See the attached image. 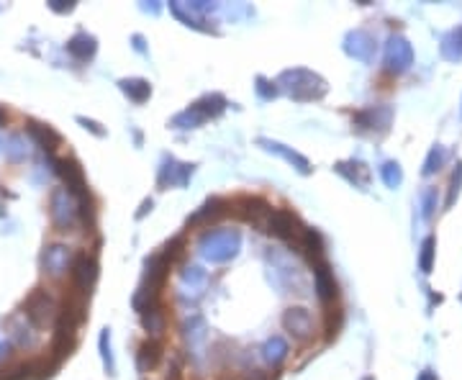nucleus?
<instances>
[{
  "mask_svg": "<svg viewBox=\"0 0 462 380\" xmlns=\"http://www.w3.org/2000/svg\"><path fill=\"white\" fill-rule=\"evenodd\" d=\"M313 283H316V293H319L321 301H334L336 298V280L329 270L327 262H316L313 265Z\"/></svg>",
  "mask_w": 462,
  "mask_h": 380,
  "instance_id": "2eb2a0df",
  "label": "nucleus"
},
{
  "mask_svg": "<svg viewBox=\"0 0 462 380\" xmlns=\"http://www.w3.org/2000/svg\"><path fill=\"white\" fill-rule=\"evenodd\" d=\"M59 175L65 178L67 190L75 195L80 203L90 198V193H88V183H85V172L75 160H59Z\"/></svg>",
  "mask_w": 462,
  "mask_h": 380,
  "instance_id": "9d476101",
  "label": "nucleus"
},
{
  "mask_svg": "<svg viewBox=\"0 0 462 380\" xmlns=\"http://www.w3.org/2000/svg\"><path fill=\"white\" fill-rule=\"evenodd\" d=\"M162 352H165V347H162L160 339H147L139 347V352H136V367H139V372L154 370L162 363Z\"/></svg>",
  "mask_w": 462,
  "mask_h": 380,
  "instance_id": "ddd939ff",
  "label": "nucleus"
},
{
  "mask_svg": "<svg viewBox=\"0 0 462 380\" xmlns=\"http://www.w3.org/2000/svg\"><path fill=\"white\" fill-rule=\"evenodd\" d=\"M413 65V49L409 39L401 34H393L386 44V69L393 75H401Z\"/></svg>",
  "mask_w": 462,
  "mask_h": 380,
  "instance_id": "39448f33",
  "label": "nucleus"
},
{
  "mask_svg": "<svg viewBox=\"0 0 462 380\" xmlns=\"http://www.w3.org/2000/svg\"><path fill=\"white\" fill-rule=\"evenodd\" d=\"M283 329L298 342H308L313 337V316L306 306H290L283 313Z\"/></svg>",
  "mask_w": 462,
  "mask_h": 380,
  "instance_id": "423d86ee",
  "label": "nucleus"
},
{
  "mask_svg": "<svg viewBox=\"0 0 462 380\" xmlns=\"http://www.w3.org/2000/svg\"><path fill=\"white\" fill-rule=\"evenodd\" d=\"M6 157H8L10 162H24L26 157H28V147H26V139L24 134H10L8 139H6Z\"/></svg>",
  "mask_w": 462,
  "mask_h": 380,
  "instance_id": "a878e982",
  "label": "nucleus"
},
{
  "mask_svg": "<svg viewBox=\"0 0 462 380\" xmlns=\"http://www.w3.org/2000/svg\"><path fill=\"white\" fill-rule=\"evenodd\" d=\"M280 85L295 101H313V98H321L327 93V83L311 69H286L280 75Z\"/></svg>",
  "mask_w": 462,
  "mask_h": 380,
  "instance_id": "f03ea898",
  "label": "nucleus"
},
{
  "mask_svg": "<svg viewBox=\"0 0 462 380\" xmlns=\"http://www.w3.org/2000/svg\"><path fill=\"white\" fill-rule=\"evenodd\" d=\"M203 121H206V116H203L201 108L193 103L190 108H185L183 113H177L175 119H172V126L175 129H195V126H201Z\"/></svg>",
  "mask_w": 462,
  "mask_h": 380,
  "instance_id": "bb28decb",
  "label": "nucleus"
},
{
  "mask_svg": "<svg viewBox=\"0 0 462 380\" xmlns=\"http://www.w3.org/2000/svg\"><path fill=\"white\" fill-rule=\"evenodd\" d=\"M121 90L131 98L134 103H144L147 98L151 95V85L147 83V80H142V77H131V80H121Z\"/></svg>",
  "mask_w": 462,
  "mask_h": 380,
  "instance_id": "b1692460",
  "label": "nucleus"
},
{
  "mask_svg": "<svg viewBox=\"0 0 462 380\" xmlns=\"http://www.w3.org/2000/svg\"><path fill=\"white\" fill-rule=\"evenodd\" d=\"M380 178H383V183H386L388 188H398L404 183L401 165H398V162H386V165L380 167Z\"/></svg>",
  "mask_w": 462,
  "mask_h": 380,
  "instance_id": "7c9ffc66",
  "label": "nucleus"
},
{
  "mask_svg": "<svg viewBox=\"0 0 462 380\" xmlns=\"http://www.w3.org/2000/svg\"><path fill=\"white\" fill-rule=\"evenodd\" d=\"M437 188H429L427 193H424V219H431L434 216V208H437Z\"/></svg>",
  "mask_w": 462,
  "mask_h": 380,
  "instance_id": "c9c22d12",
  "label": "nucleus"
},
{
  "mask_svg": "<svg viewBox=\"0 0 462 380\" xmlns=\"http://www.w3.org/2000/svg\"><path fill=\"white\" fill-rule=\"evenodd\" d=\"M242 206L247 208L244 211V219L247 221H260V216H270V211H272L262 198H244Z\"/></svg>",
  "mask_w": 462,
  "mask_h": 380,
  "instance_id": "c85d7f7f",
  "label": "nucleus"
},
{
  "mask_svg": "<svg viewBox=\"0 0 462 380\" xmlns=\"http://www.w3.org/2000/svg\"><path fill=\"white\" fill-rule=\"evenodd\" d=\"M147 208H151V201H144V206H142V211L136 213V216H139V219H142L144 213H147Z\"/></svg>",
  "mask_w": 462,
  "mask_h": 380,
  "instance_id": "a18cd8bd",
  "label": "nucleus"
},
{
  "mask_svg": "<svg viewBox=\"0 0 462 380\" xmlns=\"http://www.w3.org/2000/svg\"><path fill=\"white\" fill-rule=\"evenodd\" d=\"M345 49L354 60L370 62L372 60V51H375V39L368 31H352V34H347Z\"/></svg>",
  "mask_w": 462,
  "mask_h": 380,
  "instance_id": "f8f14e48",
  "label": "nucleus"
},
{
  "mask_svg": "<svg viewBox=\"0 0 462 380\" xmlns=\"http://www.w3.org/2000/svg\"><path fill=\"white\" fill-rule=\"evenodd\" d=\"M69 275H72V286H75V293H83V296H88L90 293L92 283H95V278H98V265H95V260H92L90 254H77L75 262H72V270H69Z\"/></svg>",
  "mask_w": 462,
  "mask_h": 380,
  "instance_id": "1a4fd4ad",
  "label": "nucleus"
},
{
  "mask_svg": "<svg viewBox=\"0 0 462 380\" xmlns=\"http://www.w3.org/2000/svg\"><path fill=\"white\" fill-rule=\"evenodd\" d=\"M24 313L31 319L34 327H47L51 321H57L59 308H57V301H54L44 288H34L24 301Z\"/></svg>",
  "mask_w": 462,
  "mask_h": 380,
  "instance_id": "20e7f679",
  "label": "nucleus"
},
{
  "mask_svg": "<svg viewBox=\"0 0 462 380\" xmlns=\"http://www.w3.org/2000/svg\"><path fill=\"white\" fill-rule=\"evenodd\" d=\"M180 283H183V288H190L195 296H201L206 283H208V275L198 265H185L183 270H180Z\"/></svg>",
  "mask_w": 462,
  "mask_h": 380,
  "instance_id": "412c9836",
  "label": "nucleus"
},
{
  "mask_svg": "<svg viewBox=\"0 0 462 380\" xmlns=\"http://www.w3.org/2000/svg\"><path fill=\"white\" fill-rule=\"evenodd\" d=\"M49 216L57 231H72L80 221V201L69 193L67 188H54L49 198Z\"/></svg>",
  "mask_w": 462,
  "mask_h": 380,
  "instance_id": "7ed1b4c3",
  "label": "nucleus"
},
{
  "mask_svg": "<svg viewBox=\"0 0 462 380\" xmlns=\"http://www.w3.org/2000/svg\"><path fill=\"white\" fill-rule=\"evenodd\" d=\"M3 147H6V142H3V139H0V152H3Z\"/></svg>",
  "mask_w": 462,
  "mask_h": 380,
  "instance_id": "de8ad7c7",
  "label": "nucleus"
},
{
  "mask_svg": "<svg viewBox=\"0 0 462 380\" xmlns=\"http://www.w3.org/2000/svg\"><path fill=\"white\" fill-rule=\"evenodd\" d=\"M101 349H103V363H106V367H108V372L113 375V355H110V334H108V329L103 331L101 334Z\"/></svg>",
  "mask_w": 462,
  "mask_h": 380,
  "instance_id": "f704fd0d",
  "label": "nucleus"
},
{
  "mask_svg": "<svg viewBox=\"0 0 462 380\" xmlns=\"http://www.w3.org/2000/svg\"><path fill=\"white\" fill-rule=\"evenodd\" d=\"M460 185H462V162H457V170H454L452 183H449V195H447V206H452L454 198L460 195Z\"/></svg>",
  "mask_w": 462,
  "mask_h": 380,
  "instance_id": "72a5a7b5",
  "label": "nucleus"
},
{
  "mask_svg": "<svg viewBox=\"0 0 462 380\" xmlns=\"http://www.w3.org/2000/svg\"><path fill=\"white\" fill-rule=\"evenodd\" d=\"M434 254H437V239L427 237L424 239V245H421V254H419L421 272H431V267H434Z\"/></svg>",
  "mask_w": 462,
  "mask_h": 380,
  "instance_id": "c756f323",
  "label": "nucleus"
},
{
  "mask_svg": "<svg viewBox=\"0 0 462 380\" xmlns=\"http://www.w3.org/2000/svg\"><path fill=\"white\" fill-rule=\"evenodd\" d=\"M185 372V360L180 357L177 349H172L167 357V370H165V380H183Z\"/></svg>",
  "mask_w": 462,
  "mask_h": 380,
  "instance_id": "2f4dec72",
  "label": "nucleus"
},
{
  "mask_svg": "<svg viewBox=\"0 0 462 380\" xmlns=\"http://www.w3.org/2000/svg\"><path fill=\"white\" fill-rule=\"evenodd\" d=\"M0 380H13L10 378V370H0Z\"/></svg>",
  "mask_w": 462,
  "mask_h": 380,
  "instance_id": "49530a36",
  "label": "nucleus"
},
{
  "mask_svg": "<svg viewBox=\"0 0 462 380\" xmlns=\"http://www.w3.org/2000/svg\"><path fill=\"white\" fill-rule=\"evenodd\" d=\"M288 355H290V347H288L286 337H280V334L270 337L265 342V347H262V357H265V363L270 367H280L288 360Z\"/></svg>",
  "mask_w": 462,
  "mask_h": 380,
  "instance_id": "dca6fc26",
  "label": "nucleus"
},
{
  "mask_svg": "<svg viewBox=\"0 0 462 380\" xmlns=\"http://www.w3.org/2000/svg\"><path fill=\"white\" fill-rule=\"evenodd\" d=\"M193 175V165H185V162H175V160H167L162 165L160 170V188H183L188 180Z\"/></svg>",
  "mask_w": 462,
  "mask_h": 380,
  "instance_id": "9b49d317",
  "label": "nucleus"
},
{
  "mask_svg": "<svg viewBox=\"0 0 462 380\" xmlns=\"http://www.w3.org/2000/svg\"><path fill=\"white\" fill-rule=\"evenodd\" d=\"M49 6H51V10H57V13H65V10H72V3H65V0H51Z\"/></svg>",
  "mask_w": 462,
  "mask_h": 380,
  "instance_id": "58836bf2",
  "label": "nucleus"
},
{
  "mask_svg": "<svg viewBox=\"0 0 462 380\" xmlns=\"http://www.w3.org/2000/svg\"><path fill=\"white\" fill-rule=\"evenodd\" d=\"M244 380H272V375H270V372H262V370H252Z\"/></svg>",
  "mask_w": 462,
  "mask_h": 380,
  "instance_id": "a19ab883",
  "label": "nucleus"
},
{
  "mask_svg": "<svg viewBox=\"0 0 462 380\" xmlns=\"http://www.w3.org/2000/svg\"><path fill=\"white\" fill-rule=\"evenodd\" d=\"M28 134L34 136L36 142L42 144L47 152H54L57 147H62V136H59L51 126H47V124H39V121H28Z\"/></svg>",
  "mask_w": 462,
  "mask_h": 380,
  "instance_id": "6ab92c4d",
  "label": "nucleus"
},
{
  "mask_svg": "<svg viewBox=\"0 0 462 380\" xmlns=\"http://www.w3.org/2000/svg\"><path fill=\"white\" fill-rule=\"evenodd\" d=\"M95 49H98V44H95V39H92L90 34H75L67 42V51L80 62L90 60L92 54H95Z\"/></svg>",
  "mask_w": 462,
  "mask_h": 380,
  "instance_id": "aec40b11",
  "label": "nucleus"
},
{
  "mask_svg": "<svg viewBox=\"0 0 462 380\" xmlns=\"http://www.w3.org/2000/svg\"><path fill=\"white\" fill-rule=\"evenodd\" d=\"M393 119V110L388 106H375V108H365L354 116V124L360 129H388Z\"/></svg>",
  "mask_w": 462,
  "mask_h": 380,
  "instance_id": "4468645a",
  "label": "nucleus"
},
{
  "mask_svg": "<svg viewBox=\"0 0 462 380\" xmlns=\"http://www.w3.org/2000/svg\"><path fill=\"white\" fill-rule=\"evenodd\" d=\"M260 144L267 149V152H275V154H280L283 160H288L290 165H295V167L301 170L303 175L306 172H311V162L306 160L303 154H298V152H293V149H288L286 144H280V142H270V139H260Z\"/></svg>",
  "mask_w": 462,
  "mask_h": 380,
  "instance_id": "a211bd4d",
  "label": "nucleus"
},
{
  "mask_svg": "<svg viewBox=\"0 0 462 380\" xmlns=\"http://www.w3.org/2000/svg\"><path fill=\"white\" fill-rule=\"evenodd\" d=\"M416 380H437V375H434V372H431V370H424Z\"/></svg>",
  "mask_w": 462,
  "mask_h": 380,
  "instance_id": "37998d69",
  "label": "nucleus"
},
{
  "mask_svg": "<svg viewBox=\"0 0 462 380\" xmlns=\"http://www.w3.org/2000/svg\"><path fill=\"white\" fill-rule=\"evenodd\" d=\"M447 152H445V147H431V152H429L427 162H424V175H434L439 167H442V162H445Z\"/></svg>",
  "mask_w": 462,
  "mask_h": 380,
  "instance_id": "473e14b6",
  "label": "nucleus"
},
{
  "mask_svg": "<svg viewBox=\"0 0 462 380\" xmlns=\"http://www.w3.org/2000/svg\"><path fill=\"white\" fill-rule=\"evenodd\" d=\"M72 249L67 245H49L42 252V267L49 278H62L65 272L72 270Z\"/></svg>",
  "mask_w": 462,
  "mask_h": 380,
  "instance_id": "6e6552de",
  "label": "nucleus"
},
{
  "mask_svg": "<svg viewBox=\"0 0 462 380\" xmlns=\"http://www.w3.org/2000/svg\"><path fill=\"white\" fill-rule=\"evenodd\" d=\"M368 380H372V378H368Z\"/></svg>",
  "mask_w": 462,
  "mask_h": 380,
  "instance_id": "09e8293b",
  "label": "nucleus"
},
{
  "mask_svg": "<svg viewBox=\"0 0 462 380\" xmlns=\"http://www.w3.org/2000/svg\"><path fill=\"white\" fill-rule=\"evenodd\" d=\"M142 324L149 339H160L165 331H167V311H165V306H154L149 308L147 313H142Z\"/></svg>",
  "mask_w": 462,
  "mask_h": 380,
  "instance_id": "f3484780",
  "label": "nucleus"
},
{
  "mask_svg": "<svg viewBox=\"0 0 462 380\" xmlns=\"http://www.w3.org/2000/svg\"><path fill=\"white\" fill-rule=\"evenodd\" d=\"M242 249V234L239 229H208L198 237V252L203 260L213 262V265H224V262L234 260Z\"/></svg>",
  "mask_w": 462,
  "mask_h": 380,
  "instance_id": "f257e3e1",
  "label": "nucleus"
},
{
  "mask_svg": "<svg viewBox=\"0 0 462 380\" xmlns=\"http://www.w3.org/2000/svg\"><path fill=\"white\" fill-rule=\"evenodd\" d=\"M257 83H260V85H257V93H260L265 101H270V98H275V95H277L275 83H270V80H265V77H260Z\"/></svg>",
  "mask_w": 462,
  "mask_h": 380,
  "instance_id": "4c0bfd02",
  "label": "nucleus"
},
{
  "mask_svg": "<svg viewBox=\"0 0 462 380\" xmlns=\"http://www.w3.org/2000/svg\"><path fill=\"white\" fill-rule=\"evenodd\" d=\"M301 221H298V216H295L293 211H288V208H275V211H270L267 216V231L270 234H275V237L280 239H301L303 234Z\"/></svg>",
  "mask_w": 462,
  "mask_h": 380,
  "instance_id": "0eeeda50",
  "label": "nucleus"
},
{
  "mask_svg": "<svg viewBox=\"0 0 462 380\" xmlns=\"http://www.w3.org/2000/svg\"><path fill=\"white\" fill-rule=\"evenodd\" d=\"M339 327H342V308H329V313H327L329 337H334L336 331H339Z\"/></svg>",
  "mask_w": 462,
  "mask_h": 380,
  "instance_id": "e433bc0d",
  "label": "nucleus"
},
{
  "mask_svg": "<svg viewBox=\"0 0 462 380\" xmlns=\"http://www.w3.org/2000/svg\"><path fill=\"white\" fill-rule=\"evenodd\" d=\"M10 355H13V347H10L8 342L0 345V363H3V360H10Z\"/></svg>",
  "mask_w": 462,
  "mask_h": 380,
  "instance_id": "79ce46f5",
  "label": "nucleus"
},
{
  "mask_svg": "<svg viewBox=\"0 0 462 380\" xmlns=\"http://www.w3.org/2000/svg\"><path fill=\"white\" fill-rule=\"evenodd\" d=\"M183 337L190 342V345H201L203 339H206V321L201 316H193V319H188L183 324Z\"/></svg>",
  "mask_w": 462,
  "mask_h": 380,
  "instance_id": "cd10ccee",
  "label": "nucleus"
},
{
  "mask_svg": "<svg viewBox=\"0 0 462 380\" xmlns=\"http://www.w3.org/2000/svg\"><path fill=\"white\" fill-rule=\"evenodd\" d=\"M442 54H445L447 60H462V26L452 28L442 39Z\"/></svg>",
  "mask_w": 462,
  "mask_h": 380,
  "instance_id": "393cba45",
  "label": "nucleus"
},
{
  "mask_svg": "<svg viewBox=\"0 0 462 380\" xmlns=\"http://www.w3.org/2000/svg\"><path fill=\"white\" fill-rule=\"evenodd\" d=\"M77 121H80V124H83L85 129H90V131H95V134H98V136H103V134H106V131H103V129L98 126V124H95V121H88V119H83V116H80V119H77Z\"/></svg>",
  "mask_w": 462,
  "mask_h": 380,
  "instance_id": "ea45409f",
  "label": "nucleus"
},
{
  "mask_svg": "<svg viewBox=\"0 0 462 380\" xmlns=\"http://www.w3.org/2000/svg\"><path fill=\"white\" fill-rule=\"evenodd\" d=\"M6 121H8V110H6V108H3V106H0V126H3Z\"/></svg>",
  "mask_w": 462,
  "mask_h": 380,
  "instance_id": "c03bdc74",
  "label": "nucleus"
},
{
  "mask_svg": "<svg viewBox=\"0 0 462 380\" xmlns=\"http://www.w3.org/2000/svg\"><path fill=\"white\" fill-rule=\"evenodd\" d=\"M298 245L308 252V257L313 260V265H316V262H324V239H321V234L316 231V229H303Z\"/></svg>",
  "mask_w": 462,
  "mask_h": 380,
  "instance_id": "4be33fe9",
  "label": "nucleus"
},
{
  "mask_svg": "<svg viewBox=\"0 0 462 380\" xmlns=\"http://www.w3.org/2000/svg\"><path fill=\"white\" fill-rule=\"evenodd\" d=\"M226 206H229V203L224 201V198H211V201L206 203V206H203L201 211L195 213V216L188 221V224H193V226H206L211 219H219L221 213L226 211Z\"/></svg>",
  "mask_w": 462,
  "mask_h": 380,
  "instance_id": "5701e85b",
  "label": "nucleus"
}]
</instances>
